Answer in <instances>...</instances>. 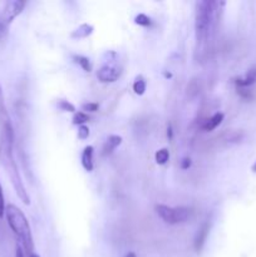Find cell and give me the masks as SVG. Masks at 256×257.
<instances>
[{"label":"cell","mask_w":256,"mask_h":257,"mask_svg":"<svg viewBox=\"0 0 256 257\" xmlns=\"http://www.w3.org/2000/svg\"><path fill=\"white\" fill-rule=\"evenodd\" d=\"M13 145H14V132H0V163L4 167L7 175L9 176L10 182L18 197L24 205H29L30 197L14 160Z\"/></svg>","instance_id":"1"},{"label":"cell","mask_w":256,"mask_h":257,"mask_svg":"<svg viewBox=\"0 0 256 257\" xmlns=\"http://www.w3.org/2000/svg\"><path fill=\"white\" fill-rule=\"evenodd\" d=\"M5 217L8 220V225L12 228L20 241V246L24 248L28 255L34 253V241H33L32 230L28 222V218L25 217L24 212L15 205H8L5 208Z\"/></svg>","instance_id":"2"},{"label":"cell","mask_w":256,"mask_h":257,"mask_svg":"<svg viewBox=\"0 0 256 257\" xmlns=\"http://www.w3.org/2000/svg\"><path fill=\"white\" fill-rule=\"evenodd\" d=\"M216 7L217 3L202 0L196 4L195 14V30L196 39L200 45L205 44L210 38L216 23Z\"/></svg>","instance_id":"3"},{"label":"cell","mask_w":256,"mask_h":257,"mask_svg":"<svg viewBox=\"0 0 256 257\" xmlns=\"http://www.w3.org/2000/svg\"><path fill=\"white\" fill-rule=\"evenodd\" d=\"M156 213L161 217L163 222L168 223V225H180V223H185L192 217V211L191 208L185 207V206H180V207H171V206L162 205L158 203L155 206Z\"/></svg>","instance_id":"4"},{"label":"cell","mask_w":256,"mask_h":257,"mask_svg":"<svg viewBox=\"0 0 256 257\" xmlns=\"http://www.w3.org/2000/svg\"><path fill=\"white\" fill-rule=\"evenodd\" d=\"M25 5H27V3H25L24 0H10V2L5 3L2 14H0V22H2L5 27L10 25L13 23V20H14L18 15L22 14Z\"/></svg>","instance_id":"5"},{"label":"cell","mask_w":256,"mask_h":257,"mask_svg":"<svg viewBox=\"0 0 256 257\" xmlns=\"http://www.w3.org/2000/svg\"><path fill=\"white\" fill-rule=\"evenodd\" d=\"M122 74L120 68L115 67L112 64H105L97 72V78L102 83H113L118 80V78Z\"/></svg>","instance_id":"6"},{"label":"cell","mask_w":256,"mask_h":257,"mask_svg":"<svg viewBox=\"0 0 256 257\" xmlns=\"http://www.w3.org/2000/svg\"><path fill=\"white\" fill-rule=\"evenodd\" d=\"M12 120H10L9 113H8L7 104H5L4 93L3 88L0 85V131H12Z\"/></svg>","instance_id":"7"},{"label":"cell","mask_w":256,"mask_h":257,"mask_svg":"<svg viewBox=\"0 0 256 257\" xmlns=\"http://www.w3.org/2000/svg\"><path fill=\"white\" fill-rule=\"evenodd\" d=\"M233 83L236 84V88H243V89H247L248 87L253 85L256 83V67L250 68V69L246 72L245 75L242 77L235 78Z\"/></svg>","instance_id":"8"},{"label":"cell","mask_w":256,"mask_h":257,"mask_svg":"<svg viewBox=\"0 0 256 257\" xmlns=\"http://www.w3.org/2000/svg\"><path fill=\"white\" fill-rule=\"evenodd\" d=\"M208 231H210V225L208 223H203L200 227V230H198L197 235L195 237V243H193L196 252H200L203 248V246H205L206 241H207Z\"/></svg>","instance_id":"9"},{"label":"cell","mask_w":256,"mask_h":257,"mask_svg":"<svg viewBox=\"0 0 256 257\" xmlns=\"http://www.w3.org/2000/svg\"><path fill=\"white\" fill-rule=\"evenodd\" d=\"M93 152H94V148L92 146H87V147L83 150L82 152V166L87 172H92L93 168H94V165H93Z\"/></svg>","instance_id":"10"},{"label":"cell","mask_w":256,"mask_h":257,"mask_svg":"<svg viewBox=\"0 0 256 257\" xmlns=\"http://www.w3.org/2000/svg\"><path fill=\"white\" fill-rule=\"evenodd\" d=\"M122 143V137L117 135H110L105 141L104 146H103V156H109L110 153L114 152L115 148L120 146Z\"/></svg>","instance_id":"11"},{"label":"cell","mask_w":256,"mask_h":257,"mask_svg":"<svg viewBox=\"0 0 256 257\" xmlns=\"http://www.w3.org/2000/svg\"><path fill=\"white\" fill-rule=\"evenodd\" d=\"M223 117H225V115H223V113H221V112L215 113L212 117H210L208 119L205 120V123L202 124V128L205 131H207V132H211V131L216 130V128H217L218 125L222 123Z\"/></svg>","instance_id":"12"},{"label":"cell","mask_w":256,"mask_h":257,"mask_svg":"<svg viewBox=\"0 0 256 257\" xmlns=\"http://www.w3.org/2000/svg\"><path fill=\"white\" fill-rule=\"evenodd\" d=\"M93 30H94V27H93V25L84 23V24L79 25L75 30H73L70 37H72L73 39H83V38L89 37L93 33Z\"/></svg>","instance_id":"13"},{"label":"cell","mask_w":256,"mask_h":257,"mask_svg":"<svg viewBox=\"0 0 256 257\" xmlns=\"http://www.w3.org/2000/svg\"><path fill=\"white\" fill-rule=\"evenodd\" d=\"M146 88H147V83H146V79L142 77V75H138L136 78L135 83H133V90L137 95H143L146 92Z\"/></svg>","instance_id":"14"},{"label":"cell","mask_w":256,"mask_h":257,"mask_svg":"<svg viewBox=\"0 0 256 257\" xmlns=\"http://www.w3.org/2000/svg\"><path fill=\"white\" fill-rule=\"evenodd\" d=\"M73 59H74V62L77 63V64L80 65V68H82L84 72H92L93 67H92V63H90V60L88 59L87 57H83V55H74L73 57Z\"/></svg>","instance_id":"15"},{"label":"cell","mask_w":256,"mask_h":257,"mask_svg":"<svg viewBox=\"0 0 256 257\" xmlns=\"http://www.w3.org/2000/svg\"><path fill=\"white\" fill-rule=\"evenodd\" d=\"M155 160L157 165H166L168 162V160H170V152H168L167 148H161V150H158L155 155Z\"/></svg>","instance_id":"16"},{"label":"cell","mask_w":256,"mask_h":257,"mask_svg":"<svg viewBox=\"0 0 256 257\" xmlns=\"http://www.w3.org/2000/svg\"><path fill=\"white\" fill-rule=\"evenodd\" d=\"M89 120V115L84 112H75L73 115L72 123L74 125H84V123H87Z\"/></svg>","instance_id":"17"},{"label":"cell","mask_w":256,"mask_h":257,"mask_svg":"<svg viewBox=\"0 0 256 257\" xmlns=\"http://www.w3.org/2000/svg\"><path fill=\"white\" fill-rule=\"evenodd\" d=\"M58 108H59L60 110H63V112H72V113H75V107L72 104V103L69 102V100H65V99H60L59 102L57 103Z\"/></svg>","instance_id":"18"},{"label":"cell","mask_w":256,"mask_h":257,"mask_svg":"<svg viewBox=\"0 0 256 257\" xmlns=\"http://www.w3.org/2000/svg\"><path fill=\"white\" fill-rule=\"evenodd\" d=\"M135 23L137 25H141V27H150L152 22H151V18L147 17L146 14H138L135 18Z\"/></svg>","instance_id":"19"},{"label":"cell","mask_w":256,"mask_h":257,"mask_svg":"<svg viewBox=\"0 0 256 257\" xmlns=\"http://www.w3.org/2000/svg\"><path fill=\"white\" fill-rule=\"evenodd\" d=\"M89 137V128L87 125H80L78 128V138L79 140H87Z\"/></svg>","instance_id":"20"},{"label":"cell","mask_w":256,"mask_h":257,"mask_svg":"<svg viewBox=\"0 0 256 257\" xmlns=\"http://www.w3.org/2000/svg\"><path fill=\"white\" fill-rule=\"evenodd\" d=\"M5 200H4V193H3V187L0 185V218H3V216L5 215Z\"/></svg>","instance_id":"21"},{"label":"cell","mask_w":256,"mask_h":257,"mask_svg":"<svg viewBox=\"0 0 256 257\" xmlns=\"http://www.w3.org/2000/svg\"><path fill=\"white\" fill-rule=\"evenodd\" d=\"M82 108L83 110H87V112H97L99 105H98V103H84Z\"/></svg>","instance_id":"22"},{"label":"cell","mask_w":256,"mask_h":257,"mask_svg":"<svg viewBox=\"0 0 256 257\" xmlns=\"http://www.w3.org/2000/svg\"><path fill=\"white\" fill-rule=\"evenodd\" d=\"M191 167V160L190 158H183L182 162H181V168L182 170H188Z\"/></svg>","instance_id":"23"},{"label":"cell","mask_w":256,"mask_h":257,"mask_svg":"<svg viewBox=\"0 0 256 257\" xmlns=\"http://www.w3.org/2000/svg\"><path fill=\"white\" fill-rule=\"evenodd\" d=\"M15 257H25L24 251L20 245H17V250H15Z\"/></svg>","instance_id":"24"},{"label":"cell","mask_w":256,"mask_h":257,"mask_svg":"<svg viewBox=\"0 0 256 257\" xmlns=\"http://www.w3.org/2000/svg\"><path fill=\"white\" fill-rule=\"evenodd\" d=\"M5 32H7V27H5V25L0 22V38L5 34Z\"/></svg>","instance_id":"25"},{"label":"cell","mask_w":256,"mask_h":257,"mask_svg":"<svg viewBox=\"0 0 256 257\" xmlns=\"http://www.w3.org/2000/svg\"><path fill=\"white\" fill-rule=\"evenodd\" d=\"M167 136L170 138H172V127H171V125H168L167 128Z\"/></svg>","instance_id":"26"},{"label":"cell","mask_w":256,"mask_h":257,"mask_svg":"<svg viewBox=\"0 0 256 257\" xmlns=\"http://www.w3.org/2000/svg\"><path fill=\"white\" fill-rule=\"evenodd\" d=\"M124 257H137V256H136L135 252H128L127 255H125Z\"/></svg>","instance_id":"27"},{"label":"cell","mask_w":256,"mask_h":257,"mask_svg":"<svg viewBox=\"0 0 256 257\" xmlns=\"http://www.w3.org/2000/svg\"><path fill=\"white\" fill-rule=\"evenodd\" d=\"M163 74H165L166 78H171V77H172V74H171V73H163Z\"/></svg>","instance_id":"28"},{"label":"cell","mask_w":256,"mask_h":257,"mask_svg":"<svg viewBox=\"0 0 256 257\" xmlns=\"http://www.w3.org/2000/svg\"><path fill=\"white\" fill-rule=\"evenodd\" d=\"M28 257H40V256H39V255H37V253H32V255L28 256Z\"/></svg>","instance_id":"29"},{"label":"cell","mask_w":256,"mask_h":257,"mask_svg":"<svg viewBox=\"0 0 256 257\" xmlns=\"http://www.w3.org/2000/svg\"><path fill=\"white\" fill-rule=\"evenodd\" d=\"M252 171H253V172H256V163L252 166Z\"/></svg>","instance_id":"30"}]
</instances>
